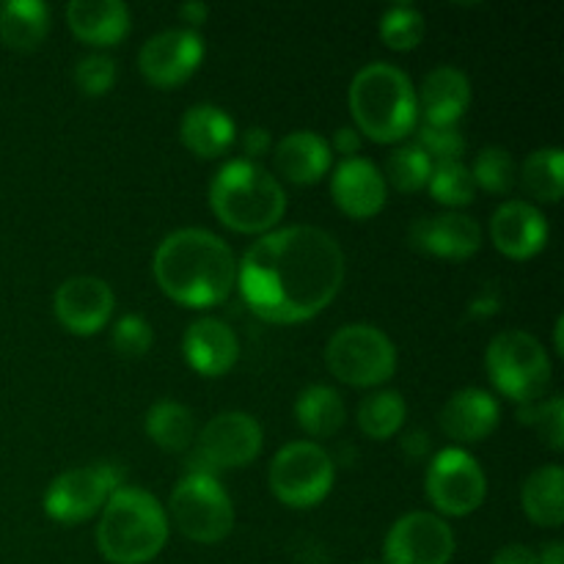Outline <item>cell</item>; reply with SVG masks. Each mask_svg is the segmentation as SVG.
<instances>
[{
	"mask_svg": "<svg viewBox=\"0 0 564 564\" xmlns=\"http://www.w3.org/2000/svg\"><path fill=\"white\" fill-rule=\"evenodd\" d=\"M490 240L507 259H532L549 242V218L529 202H505L490 218Z\"/></svg>",
	"mask_w": 564,
	"mask_h": 564,
	"instance_id": "2e32d148",
	"label": "cell"
},
{
	"mask_svg": "<svg viewBox=\"0 0 564 564\" xmlns=\"http://www.w3.org/2000/svg\"><path fill=\"white\" fill-rule=\"evenodd\" d=\"M358 149H361V132L352 130V127H341V130H336L334 135V143H330V152L341 154L345 160L356 158Z\"/></svg>",
	"mask_w": 564,
	"mask_h": 564,
	"instance_id": "ab89813d",
	"label": "cell"
},
{
	"mask_svg": "<svg viewBox=\"0 0 564 564\" xmlns=\"http://www.w3.org/2000/svg\"><path fill=\"white\" fill-rule=\"evenodd\" d=\"M430 174H433V163L427 160V154L416 143H405L389 154L383 180L389 176V182L400 193H416L427 187Z\"/></svg>",
	"mask_w": 564,
	"mask_h": 564,
	"instance_id": "4dcf8cb0",
	"label": "cell"
},
{
	"mask_svg": "<svg viewBox=\"0 0 564 564\" xmlns=\"http://www.w3.org/2000/svg\"><path fill=\"white\" fill-rule=\"evenodd\" d=\"M361 564H383V562H361Z\"/></svg>",
	"mask_w": 564,
	"mask_h": 564,
	"instance_id": "f6af8a7d",
	"label": "cell"
},
{
	"mask_svg": "<svg viewBox=\"0 0 564 564\" xmlns=\"http://www.w3.org/2000/svg\"><path fill=\"white\" fill-rule=\"evenodd\" d=\"M113 308V290L108 281L94 279V275L66 279L53 295L55 319L75 336H94L102 330Z\"/></svg>",
	"mask_w": 564,
	"mask_h": 564,
	"instance_id": "9a60e30c",
	"label": "cell"
},
{
	"mask_svg": "<svg viewBox=\"0 0 564 564\" xmlns=\"http://www.w3.org/2000/svg\"><path fill=\"white\" fill-rule=\"evenodd\" d=\"M113 350L119 352L121 358H143L154 345V330L152 325L147 323L138 314H127L119 323L113 325Z\"/></svg>",
	"mask_w": 564,
	"mask_h": 564,
	"instance_id": "8d00e7d4",
	"label": "cell"
},
{
	"mask_svg": "<svg viewBox=\"0 0 564 564\" xmlns=\"http://www.w3.org/2000/svg\"><path fill=\"white\" fill-rule=\"evenodd\" d=\"M501 408L496 397L485 389H463L446 400L441 408V430L452 441L460 444H477L485 441L499 427Z\"/></svg>",
	"mask_w": 564,
	"mask_h": 564,
	"instance_id": "44dd1931",
	"label": "cell"
},
{
	"mask_svg": "<svg viewBox=\"0 0 564 564\" xmlns=\"http://www.w3.org/2000/svg\"><path fill=\"white\" fill-rule=\"evenodd\" d=\"M264 433L253 416L242 411H226L207 422L198 433L187 460V474L218 477L226 468H246L262 452Z\"/></svg>",
	"mask_w": 564,
	"mask_h": 564,
	"instance_id": "9c48e42d",
	"label": "cell"
},
{
	"mask_svg": "<svg viewBox=\"0 0 564 564\" xmlns=\"http://www.w3.org/2000/svg\"><path fill=\"white\" fill-rule=\"evenodd\" d=\"M154 281L187 308L218 306L237 286L235 251L207 229H180L154 251Z\"/></svg>",
	"mask_w": 564,
	"mask_h": 564,
	"instance_id": "7a4b0ae2",
	"label": "cell"
},
{
	"mask_svg": "<svg viewBox=\"0 0 564 564\" xmlns=\"http://www.w3.org/2000/svg\"><path fill=\"white\" fill-rule=\"evenodd\" d=\"M455 556V532L433 512L402 516L389 529L383 564H449Z\"/></svg>",
	"mask_w": 564,
	"mask_h": 564,
	"instance_id": "4fadbf2b",
	"label": "cell"
},
{
	"mask_svg": "<svg viewBox=\"0 0 564 564\" xmlns=\"http://www.w3.org/2000/svg\"><path fill=\"white\" fill-rule=\"evenodd\" d=\"M380 39L386 47L405 53L422 44L424 39V17L416 6H394L380 17Z\"/></svg>",
	"mask_w": 564,
	"mask_h": 564,
	"instance_id": "d6a6232c",
	"label": "cell"
},
{
	"mask_svg": "<svg viewBox=\"0 0 564 564\" xmlns=\"http://www.w3.org/2000/svg\"><path fill=\"white\" fill-rule=\"evenodd\" d=\"M538 564H564V545L562 543L545 545L543 554L538 556Z\"/></svg>",
	"mask_w": 564,
	"mask_h": 564,
	"instance_id": "7bdbcfd3",
	"label": "cell"
},
{
	"mask_svg": "<svg viewBox=\"0 0 564 564\" xmlns=\"http://www.w3.org/2000/svg\"><path fill=\"white\" fill-rule=\"evenodd\" d=\"M75 83L86 97H102L116 83V61L110 55H86L75 66Z\"/></svg>",
	"mask_w": 564,
	"mask_h": 564,
	"instance_id": "74e56055",
	"label": "cell"
},
{
	"mask_svg": "<svg viewBox=\"0 0 564 564\" xmlns=\"http://www.w3.org/2000/svg\"><path fill=\"white\" fill-rule=\"evenodd\" d=\"M408 405L402 400L400 391L394 389H380L372 391L361 400L358 405V427L367 438L372 441H389L400 433V427L405 424Z\"/></svg>",
	"mask_w": 564,
	"mask_h": 564,
	"instance_id": "f1b7e54d",
	"label": "cell"
},
{
	"mask_svg": "<svg viewBox=\"0 0 564 564\" xmlns=\"http://www.w3.org/2000/svg\"><path fill=\"white\" fill-rule=\"evenodd\" d=\"M562 328H564V319L560 317V319H556V328H554V339H556V352H560V356H562V350H564V347H562Z\"/></svg>",
	"mask_w": 564,
	"mask_h": 564,
	"instance_id": "ee69618b",
	"label": "cell"
},
{
	"mask_svg": "<svg viewBox=\"0 0 564 564\" xmlns=\"http://www.w3.org/2000/svg\"><path fill=\"white\" fill-rule=\"evenodd\" d=\"M66 25L91 47H113L130 33V9L121 0H75L66 6Z\"/></svg>",
	"mask_w": 564,
	"mask_h": 564,
	"instance_id": "7402d4cb",
	"label": "cell"
},
{
	"mask_svg": "<svg viewBox=\"0 0 564 564\" xmlns=\"http://www.w3.org/2000/svg\"><path fill=\"white\" fill-rule=\"evenodd\" d=\"M242 152L248 154V160L251 163H257L259 158H264V154L270 152V147H273V138H270V132L264 130V127H251V130L242 135Z\"/></svg>",
	"mask_w": 564,
	"mask_h": 564,
	"instance_id": "f35d334b",
	"label": "cell"
},
{
	"mask_svg": "<svg viewBox=\"0 0 564 564\" xmlns=\"http://www.w3.org/2000/svg\"><path fill=\"white\" fill-rule=\"evenodd\" d=\"M147 435L163 452H185L196 444V422L182 402L160 400L147 413Z\"/></svg>",
	"mask_w": 564,
	"mask_h": 564,
	"instance_id": "83f0119b",
	"label": "cell"
},
{
	"mask_svg": "<svg viewBox=\"0 0 564 564\" xmlns=\"http://www.w3.org/2000/svg\"><path fill=\"white\" fill-rule=\"evenodd\" d=\"M471 176L474 185H479L482 191L505 196L516 185V160H512V154L507 149L485 147L477 154V160H474Z\"/></svg>",
	"mask_w": 564,
	"mask_h": 564,
	"instance_id": "836d02e7",
	"label": "cell"
},
{
	"mask_svg": "<svg viewBox=\"0 0 564 564\" xmlns=\"http://www.w3.org/2000/svg\"><path fill=\"white\" fill-rule=\"evenodd\" d=\"M416 251L438 259H471L482 248V229L474 218L460 213H444L438 218H419L408 231Z\"/></svg>",
	"mask_w": 564,
	"mask_h": 564,
	"instance_id": "e0dca14e",
	"label": "cell"
},
{
	"mask_svg": "<svg viewBox=\"0 0 564 564\" xmlns=\"http://www.w3.org/2000/svg\"><path fill=\"white\" fill-rule=\"evenodd\" d=\"M521 505L529 521L543 529H560L564 523V471L560 466H543L529 474L521 490Z\"/></svg>",
	"mask_w": 564,
	"mask_h": 564,
	"instance_id": "484cf974",
	"label": "cell"
},
{
	"mask_svg": "<svg viewBox=\"0 0 564 564\" xmlns=\"http://www.w3.org/2000/svg\"><path fill=\"white\" fill-rule=\"evenodd\" d=\"M50 31V9L42 0L0 3V42L17 53H31Z\"/></svg>",
	"mask_w": 564,
	"mask_h": 564,
	"instance_id": "d4e9b609",
	"label": "cell"
},
{
	"mask_svg": "<svg viewBox=\"0 0 564 564\" xmlns=\"http://www.w3.org/2000/svg\"><path fill=\"white\" fill-rule=\"evenodd\" d=\"M518 422L538 427L540 438L549 444V449H564V402L562 397H554L549 402H527L518 411Z\"/></svg>",
	"mask_w": 564,
	"mask_h": 564,
	"instance_id": "e575fe53",
	"label": "cell"
},
{
	"mask_svg": "<svg viewBox=\"0 0 564 564\" xmlns=\"http://www.w3.org/2000/svg\"><path fill=\"white\" fill-rule=\"evenodd\" d=\"M295 422L312 438H334L345 427V400L330 386H308L295 400Z\"/></svg>",
	"mask_w": 564,
	"mask_h": 564,
	"instance_id": "4316f807",
	"label": "cell"
},
{
	"mask_svg": "<svg viewBox=\"0 0 564 564\" xmlns=\"http://www.w3.org/2000/svg\"><path fill=\"white\" fill-rule=\"evenodd\" d=\"M350 113L358 132L375 143L405 141L419 121L416 88L397 66L369 64L350 83Z\"/></svg>",
	"mask_w": 564,
	"mask_h": 564,
	"instance_id": "5b68a950",
	"label": "cell"
},
{
	"mask_svg": "<svg viewBox=\"0 0 564 564\" xmlns=\"http://www.w3.org/2000/svg\"><path fill=\"white\" fill-rule=\"evenodd\" d=\"M490 564H538V554L529 545H505Z\"/></svg>",
	"mask_w": 564,
	"mask_h": 564,
	"instance_id": "60d3db41",
	"label": "cell"
},
{
	"mask_svg": "<svg viewBox=\"0 0 564 564\" xmlns=\"http://www.w3.org/2000/svg\"><path fill=\"white\" fill-rule=\"evenodd\" d=\"M330 196L347 218H375L386 207V180L372 160H341L330 180Z\"/></svg>",
	"mask_w": 564,
	"mask_h": 564,
	"instance_id": "ac0fdd59",
	"label": "cell"
},
{
	"mask_svg": "<svg viewBox=\"0 0 564 564\" xmlns=\"http://www.w3.org/2000/svg\"><path fill=\"white\" fill-rule=\"evenodd\" d=\"M169 512L174 527L202 545L220 543L235 529V507L218 477L185 474L171 494Z\"/></svg>",
	"mask_w": 564,
	"mask_h": 564,
	"instance_id": "ba28073f",
	"label": "cell"
},
{
	"mask_svg": "<svg viewBox=\"0 0 564 564\" xmlns=\"http://www.w3.org/2000/svg\"><path fill=\"white\" fill-rule=\"evenodd\" d=\"M169 543V516L152 494L119 488L102 507L97 549L110 564H147Z\"/></svg>",
	"mask_w": 564,
	"mask_h": 564,
	"instance_id": "277c9868",
	"label": "cell"
},
{
	"mask_svg": "<svg viewBox=\"0 0 564 564\" xmlns=\"http://www.w3.org/2000/svg\"><path fill=\"white\" fill-rule=\"evenodd\" d=\"M419 149L427 154L430 163H463V154H466V138L460 135L457 127H430L424 124L416 135Z\"/></svg>",
	"mask_w": 564,
	"mask_h": 564,
	"instance_id": "d590c367",
	"label": "cell"
},
{
	"mask_svg": "<svg viewBox=\"0 0 564 564\" xmlns=\"http://www.w3.org/2000/svg\"><path fill=\"white\" fill-rule=\"evenodd\" d=\"M325 364L336 380L356 389L383 386L397 369V347L375 325H345L330 336Z\"/></svg>",
	"mask_w": 564,
	"mask_h": 564,
	"instance_id": "52a82bcc",
	"label": "cell"
},
{
	"mask_svg": "<svg viewBox=\"0 0 564 564\" xmlns=\"http://www.w3.org/2000/svg\"><path fill=\"white\" fill-rule=\"evenodd\" d=\"M235 119L218 105H193L180 121V138L187 152L202 160L220 158L235 143Z\"/></svg>",
	"mask_w": 564,
	"mask_h": 564,
	"instance_id": "cb8c5ba5",
	"label": "cell"
},
{
	"mask_svg": "<svg viewBox=\"0 0 564 564\" xmlns=\"http://www.w3.org/2000/svg\"><path fill=\"white\" fill-rule=\"evenodd\" d=\"M427 187L430 193H433L435 202L452 209L468 207V204L474 202V193H477L471 169L463 163L433 165V174H430Z\"/></svg>",
	"mask_w": 564,
	"mask_h": 564,
	"instance_id": "1f68e13d",
	"label": "cell"
},
{
	"mask_svg": "<svg viewBox=\"0 0 564 564\" xmlns=\"http://www.w3.org/2000/svg\"><path fill=\"white\" fill-rule=\"evenodd\" d=\"M334 460L312 441H295L279 449L270 463V490L281 505L292 510L317 507L334 488Z\"/></svg>",
	"mask_w": 564,
	"mask_h": 564,
	"instance_id": "30bf717a",
	"label": "cell"
},
{
	"mask_svg": "<svg viewBox=\"0 0 564 564\" xmlns=\"http://www.w3.org/2000/svg\"><path fill=\"white\" fill-rule=\"evenodd\" d=\"M124 471L113 463L102 466H83L64 471L50 482L44 494V512L55 523H83L97 516L110 496L124 488Z\"/></svg>",
	"mask_w": 564,
	"mask_h": 564,
	"instance_id": "8fae6325",
	"label": "cell"
},
{
	"mask_svg": "<svg viewBox=\"0 0 564 564\" xmlns=\"http://www.w3.org/2000/svg\"><path fill=\"white\" fill-rule=\"evenodd\" d=\"M488 378L499 394L521 402H538L551 386V358L527 330H505L494 336L485 352Z\"/></svg>",
	"mask_w": 564,
	"mask_h": 564,
	"instance_id": "8992f818",
	"label": "cell"
},
{
	"mask_svg": "<svg viewBox=\"0 0 564 564\" xmlns=\"http://www.w3.org/2000/svg\"><path fill=\"white\" fill-rule=\"evenodd\" d=\"M427 499L441 516L466 518L482 507L485 494H488V479H485L482 466L468 455L466 449L438 452L427 468Z\"/></svg>",
	"mask_w": 564,
	"mask_h": 564,
	"instance_id": "7c38bea8",
	"label": "cell"
},
{
	"mask_svg": "<svg viewBox=\"0 0 564 564\" xmlns=\"http://www.w3.org/2000/svg\"><path fill=\"white\" fill-rule=\"evenodd\" d=\"M521 182L529 191V196H534L538 202L556 204L562 198L564 191V154L562 149L549 147L538 149V152L529 154L523 160L521 169Z\"/></svg>",
	"mask_w": 564,
	"mask_h": 564,
	"instance_id": "f546056e",
	"label": "cell"
},
{
	"mask_svg": "<svg viewBox=\"0 0 564 564\" xmlns=\"http://www.w3.org/2000/svg\"><path fill=\"white\" fill-rule=\"evenodd\" d=\"M207 14H209V9L204 3H185L180 9V17L182 20L187 22V25H204V22H207Z\"/></svg>",
	"mask_w": 564,
	"mask_h": 564,
	"instance_id": "b9f144b4",
	"label": "cell"
},
{
	"mask_svg": "<svg viewBox=\"0 0 564 564\" xmlns=\"http://www.w3.org/2000/svg\"><path fill=\"white\" fill-rule=\"evenodd\" d=\"M345 284V251L317 226L268 231L237 262V286L257 317L295 325L317 317Z\"/></svg>",
	"mask_w": 564,
	"mask_h": 564,
	"instance_id": "6da1fadb",
	"label": "cell"
},
{
	"mask_svg": "<svg viewBox=\"0 0 564 564\" xmlns=\"http://www.w3.org/2000/svg\"><path fill=\"white\" fill-rule=\"evenodd\" d=\"M182 352L202 378H220L240 358V341H237L235 330L220 319L198 317L187 325L185 336H182Z\"/></svg>",
	"mask_w": 564,
	"mask_h": 564,
	"instance_id": "d6986e66",
	"label": "cell"
},
{
	"mask_svg": "<svg viewBox=\"0 0 564 564\" xmlns=\"http://www.w3.org/2000/svg\"><path fill=\"white\" fill-rule=\"evenodd\" d=\"M273 160L284 180L295 182V185H314L330 171L334 152L323 135L312 130H297L281 138Z\"/></svg>",
	"mask_w": 564,
	"mask_h": 564,
	"instance_id": "603a6c76",
	"label": "cell"
},
{
	"mask_svg": "<svg viewBox=\"0 0 564 564\" xmlns=\"http://www.w3.org/2000/svg\"><path fill=\"white\" fill-rule=\"evenodd\" d=\"M419 116L430 127H455L471 105V80L457 66H438L416 94Z\"/></svg>",
	"mask_w": 564,
	"mask_h": 564,
	"instance_id": "ffe728a7",
	"label": "cell"
},
{
	"mask_svg": "<svg viewBox=\"0 0 564 564\" xmlns=\"http://www.w3.org/2000/svg\"><path fill=\"white\" fill-rule=\"evenodd\" d=\"M202 61L204 39L193 28H171L143 44L138 69L154 88H176L196 75Z\"/></svg>",
	"mask_w": 564,
	"mask_h": 564,
	"instance_id": "5bb4252c",
	"label": "cell"
},
{
	"mask_svg": "<svg viewBox=\"0 0 564 564\" xmlns=\"http://www.w3.org/2000/svg\"><path fill=\"white\" fill-rule=\"evenodd\" d=\"M209 207L215 218L240 235H268L286 213L281 182L251 160H231L209 185Z\"/></svg>",
	"mask_w": 564,
	"mask_h": 564,
	"instance_id": "3957f363",
	"label": "cell"
}]
</instances>
